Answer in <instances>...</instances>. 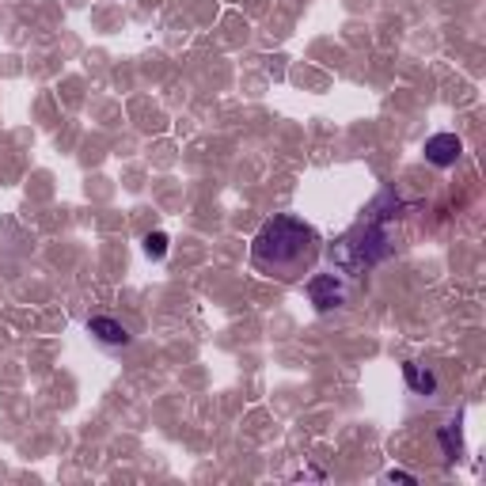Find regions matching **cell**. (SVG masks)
I'll use <instances>...</instances> for the list:
<instances>
[{
	"mask_svg": "<svg viewBox=\"0 0 486 486\" xmlns=\"http://www.w3.org/2000/svg\"><path fill=\"white\" fill-rule=\"evenodd\" d=\"M315 263H319V232L308 221L293 217V213L270 217L251 239V266L273 281L308 278Z\"/></svg>",
	"mask_w": 486,
	"mask_h": 486,
	"instance_id": "1",
	"label": "cell"
},
{
	"mask_svg": "<svg viewBox=\"0 0 486 486\" xmlns=\"http://www.w3.org/2000/svg\"><path fill=\"white\" fill-rule=\"evenodd\" d=\"M460 156H464V141L456 133H433L430 141H425V160L433 167H452Z\"/></svg>",
	"mask_w": 486,
	"mask_h": 486,
	"instance_id": "2",
	"label": "cell"
},
{
	"mask_svg": "<svg viewBox=\"0 0 486 486\" xmlns=\"http://www.w3.org/2000/svg\"><path fill=\"white\" fill-rule=\"evenodd\" d=\"M308 297L319 312H331L342 304V281L334 278V273H315V278H308Z\"/></svg>",
	"mask_w": 486,
	"mask_h": 486,
	"instance_id": "3",
	"label": "cell"
},
{
	"mask_svg": "<svg viewBox=\"0 0 486 486\" xmlns=\"http://www.w3.org/2000/svg\"><path fill=\"white\" fill-rule=\"evenodd\" d=\"M88 334H96L103 346H130V331L111 315H91L88 319Z\"/></svg>",
	"mask_w": 486,
	"mask_h": 486,
	"instance_id": "4",
	"label": "cell"
},
{
	"mask_svg": "<svg viewBox=\"0 0 486 486\" xmlns=\"http://www.w3.org/2000/svg\"><path fill=\"white\" fill-rule=\"evenodd\" d=\"M403 376H406V384L415 388L418 395H433V391H437V380H433V373H422L415 361H406V364H403Z\"/></svg>",
	"mask_w": 486,
	"mask_h": 486,
	"instance_id": "5",
	"label": "cell"
},
{
	"mask_svg": "<svg viewBox=\"0 0 486 486\" xmlns=\"http://www.w3.org/2000/svg\"><path fill=\"white\" fill-rule=\"evenodd\" d=\"M167 247H172L167 232H148V236H145V255H148V258H163Z\"/></svg>",
	"mask_w": 486,
	"mask_h": 486,
	"instance_id": "6",
	"label": "cell"
},
{
	"mask_svg": "<svg viewBox=\"0 0 486 486\" xmlns=\"http://www.w3.org/2000/svg\"><path fill=\"white\" fill-rule=\"evenodd\" d=\"M440 445H445L448 460H456V448H460V437L452 433V425H445V430H440Z\"/></svg>",
	"mask_w": 486,
	"mask_h": 486,
	"instance_id": "7",
	"label": "cell"
},
{
	"mask_svg": "<svg viewBox=\"0 0 486 486\" xmlns=\"http://www.w3.org/2000/svg\"><path fill=\"white\" fill-rule=\"evenodd\" d=\"M388 479H391V482H406V486H415V475H406V471H391Z\"/></svg>",
	"mask_w": 486,
	"mask_h": 486,
	"instance_id": "8",
	"label": "cell"
}]
</instances>
